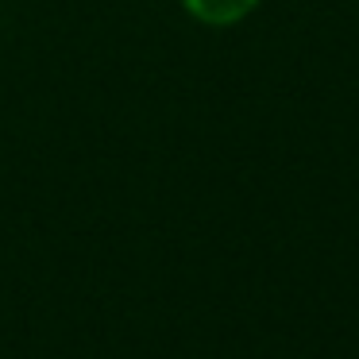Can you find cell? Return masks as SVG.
Returning a JSON list of instances; mask_svg holds the SVG:
<instances>
[{
	"instance_id": "6da1fadb",
	"label": "cell",
	"mask_w": 359,
	"mask_h": 359,
	"mask_svg": "<svg viewBox=\"0 0 359 359\" xmlns=\"http://www.w3.org/2000/svg\"><path fill=\"white\" fill-rule=\"evenodd\" d=\"M255 4L259 0H182V8L209 27L240 24V20H248L251 12H255Z\"/></svg>"
}]
</instances>
